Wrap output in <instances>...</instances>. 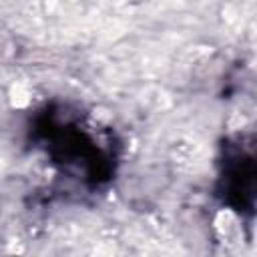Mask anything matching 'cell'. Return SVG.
<instances>
[{
  "label": "cell",
  "instance_id": "obj_1",
  "mask_svg": "<svg viewBox=\"0 0 257 257\" xmlns=\"http://www.w3.org/2000/svg\"><path fill=\"white\" fill-rule=\"evenodd\" d=\"M36 135L50 159L66 173L76 175V179L92 185L110 179L114 161L112 145L98 139L92 126L70 116L68 108L42 112Z\"/></svg>",
  "mask_w": 257,
  "mask_h": 257
},
{
  "label": "cell",
  "instance_id": "obj_2",
  "mask_svg": "<svg viewBox=\"0 0 257 257\" xmlns=\"http://www.w3.org/2000/svg\"><path fill=\"white\" fill-rule=\"evenodd\" d=\"M219 195L235 211H253L255 201V157L253 143L237 137L225 145Z\"/></svg>",
  "mask_w": 257,
  "mask_h": 257
}]
</instances>
